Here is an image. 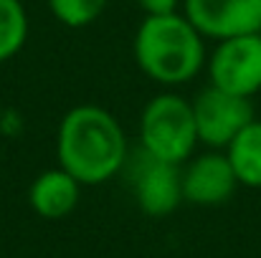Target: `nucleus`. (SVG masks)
Returning a JSON list of instances; mask_svg holds the SVG:
<instances>
[{
	"instance_id": "10",
	"label": "nucleus",
	"mask_w": 261,
	"mask_h": 258,
	"mask_svg": "<svg viewBox=\"0 0 261 258\" xmlns=\"http://www.w3.org/2000/svg\"><path fill=\"white\" fill-rule=\"evenodd\" d=\"M239 185L261 190V119H254L239 137L223 150Z\"/></svg>"
},
{
	"instance_id": "11",
	"label": "nucleus",
	"mask_w": 261,
	"mask_h": 258,
	"mask_svg": "<svg viewBox=\"0 0 261 258\" xmlns=\"http://www.w3.org/2000/svg\"><path fill=\"white\" fill-rule=\"evenodd\" d=\"M28 41V13L23 0H0V64L20 53Z\"/></svg>"
},
{
	"instance_id": "7",
	"label": "nucleus",
	"mask_w": 261,
	"mask_h": 258,
	"mask_svg": "<svg viewBox=\"0 0 261 258\" xmlns=\"http://www.w3.org/2000/svg\"><path fill=\"white\" fill-rule=\"evenodd\" d=\"M236 187V172L223 150H208L198 157H190L182 170V200L198 208L223 205Z\"/></svg>"
},
{
	"instance_id": "4",
	"label": "nucleus",
	"mask_w": 261,
	"mask_h": 258,
	"mask_svg": "<svg viewBox=\"0 0 261 258\" xmlns=\"http://www.w3.org/2000/svg\"><path fill=\"white\" fill-rule=\"evenodd\" d=\"M193 114L198 142L208 150H226L239 137V132L256 119L251 99L228 94L211 84L193 99Z\"/></svg>"
},
{
	"instance_id": "3",
	"label": "nucleus",
	"mask_w": 261,
	"mask_h": 258,
	"mask_svg": "<svg viewBox=\"0 0 261 258\" xmlns=\"http://www.w3.org/2000/svg\"><path fill=\"white\" fill-rule=\"evenodd\" d=\"M140 145L155 162H188L195 145H200L193 101H188L177 91H163L152 96L140 114Z\"/></svg>"
},
{
	"instance_id": "12",
	"label": "nucleus",
	"mask_w": 261,
	"mask_h": 258,
	"mask_svg": "<svg viewBox=\"0 0 261 258\" xmlns=\"http://www.w3.org/2000/svg\"><path fill=\"white\" fill-rule=\"evenodd\" d=\"M109 0H48L51 15L66 28L91 25L107 8Z\"/></svg>"
},
{
	"instance_id": "9",
	"label": "nucleus",
	"mask_w": 261,
	"mask_h": 258,
	"mask_svg": "<svg viewBox=\"0 0 261 258\" xmlns=\"http://www.w3.org/2000/svg\"><path fill=\"white\" fill-rule=\"evenodd\" d=\"M82 182L66 172L64 167H54V170L41 172L28 190V203L33 208L36 215L46 218V220H59L66 218L69 213H74V208L79 205L82 197Z\"/></svg>"
},
{
	"instance_id": "5",
	"label": "nucleus",
	"mask_w": 261,
	"mask_h": 258,
	"mask_svg": "<svg viewBox=\"0 0 261 258\" xmlns=\"http://www.w3.org/2000/svg\"><path fill=\"white\" fill-rule=\"evenodd\" d=\"M211 86L251 99L261 91V33L218 41L208 61Z\"/></svg>"
},
{
	"instance_id": "13",
	"label": "nucleus",
	"mask_w": 261,
	"mask_h": 258,
	"mask_svg": "<svg viewBox=\"0 0 261 258\" xmlns=\"http://www.w3.org/2000/svg\"><path fill=\"white\" fill-rule=\"evenodd\" d=\"M137 8L145 13V18L170 15V13H180L182 0H137Z\"/></svg>"
},
{
	"instance_id": "8",
	"label": "nucleus",
	"mask_w": 261,
	"mask_h": 258,
	"mask_svg": "<svg viewBox=\"0 0 261 258\" xmlns=\"http://www.w3.org/2000/svg\"><path fill=\"white\" fill-rule=\"evenodd\" d=\"M135 200L142 213L152 218L170 215L182 203V170L180 165L155 162L147 157V165L140 167L135 177Z\"/></svg>"
},
{
	"instance_id": "2",
	"label": "nucleus",
	"mask_w": 261,
	"mask_h": 258,
	"mask_svg": "<svg viewBox=\"0 0 261 258\" xmlns=\"http://www.w3.org/2000/svg\"><path fill=\"white\" fill-rule=\"evenodd\" d=\"M132 53L140 71L165 89L193 81L208 61L205 36L182 13L145 18L135 33Z\"/></svg>"
},
{
	"instance_id": "1",
	"label": "nucleus",
	"mask_w": 261,
	"mask_h": 258,
	"mask_svg": "<svg viewBox=\"0 0 261 258\" xmlns=\"http://www.w3.org/2000/svg\"><path fill=\"white\" fill-rule=\"evenodd\" d=\"M56 160L84 187L112 180L127 162V137L119 119L96 104L69 109L56 129Z\"/></svg>"
},
{
	"instance_id": "6",
	"label": "nucleus",
	"mask_w": 261,
	"mask_h": 258,
	"mask_svg": "<svg viewBox=\"0 0 261 258\" xmlns=\"http://www.w3.org/2000/svg\"><path fill=\"white\" fill-rule=\"evenodd\" d=\"M182 15L211 41L261 33V0H182Z\"/></svg>"
}]
</instances>
